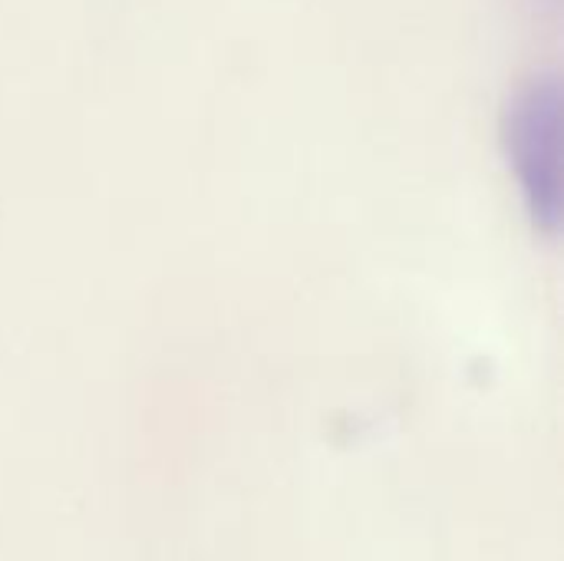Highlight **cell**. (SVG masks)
<instances>
[{"label":"cell","instance_id":"1","mask_svg":"<svg viewBox=\"0 0 564 561\" xmlns=\"http://www.w3.org/2000/svg\"><path fill=\"white\" fill-rule=\"evenodd\" d=\"M562 83L539 73L516 89L502 116V145L516 169L525 208L545 235H558L564 212Z\"/></svg>","mask_w":564,"mask_h":561}]
</instances>
